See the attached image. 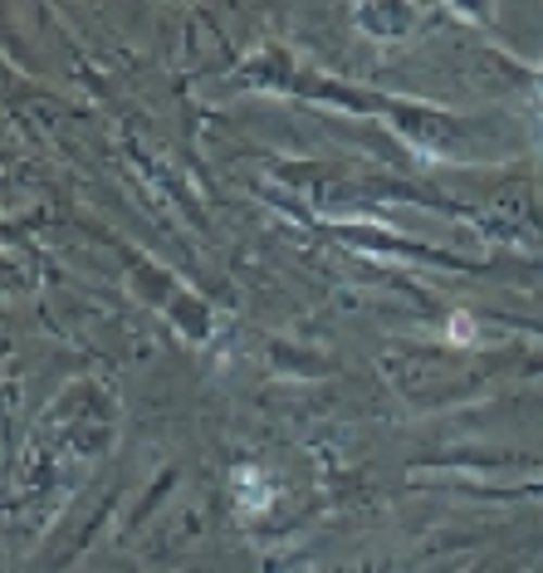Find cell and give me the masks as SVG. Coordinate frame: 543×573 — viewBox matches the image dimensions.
I'll use <instances>...</instances> for the list:
<instances>
[{
	"mask_svg": "<svg viewBox=\"0 0 543 573\" xmlns=\"http://www.w3.org/2000/svg\"><path fill=\"white\" fill-rule=\"evenodd\" d=\"M236 495H240L245 510H265V505H269V485H260L255 465H240V471H236Z\"/></svg>",
	"mask_w": 543,
	"mask_h": 573,
	"instance_id": "6da1fadb",
	"label": "cell"
},
{
	"mask_svg": "<svg viewBox=\"0 0 543 573\" xmlns=\"http://www.w3.org/2000/svg\"><path fill=\"white\" fill-rule=\"evenodd\" d=\"M445 338H451V344H470V338H475V319L470 314H451V324H445Z\"/></svg>",
	"mask_w": 543,
	"mask_h": 573,
	"instance_id": "7a4b0ae2",
	"label": "cell"
}]
</instances>
